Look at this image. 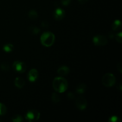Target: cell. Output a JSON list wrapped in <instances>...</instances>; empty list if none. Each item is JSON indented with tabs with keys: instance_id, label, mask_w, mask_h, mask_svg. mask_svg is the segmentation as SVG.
Instances as JSON below:
<instances>
[{
	"instance_id": "26",
	"label": "cell",
	"mask_w": 122,
	"mask_h": 122,
	"mask_svg": "<svg viewBox=\"0 0 122 122\" xmlns=\"http://www.w3.org/2000/svg\"><path fill=\"white\" fill-rule=\"evenodd\" d=\"M41 26L43 27H44V28H47V27H48L49 25L48 23V22H46V21H43L41 24Z\"/></svg>"
},
{
	"instance_id": "14",
	"label": "cell",
	"mask_w": 122,
	"mask_h": 122,
	"mask_svg": "<svg viewBox=\"0 0 122 122\" xmlns=\"http://www.w3.org/2000/svg\"><path fill=\"white\" fill-rule=\"evenodd\" d=\"M28 16L30 19L35 20H36V19H38V13H37V11H36L34 10H30L29 12Z\"/></svg>"
},
{
	"instance_id": "2",
	"label": "cell",
	"mask_w": 122,
	"mask_h": 122,
	"mask_svg": "<svg viewBox=\"0 0 122 122\" xmlns=\"http://www.w3.org/2000/svg\"><path fill=\"white\" fill-rule=\"evenodd\" d=\"M54 34L51 32H45L42 34L41 36V42L44 46L50 47L52 46L55 41Z\"/></svg>"
},
{
	"instance_id": "19",
	"label": "cell",
	"mask_w": 122,
	"mask_h": 122,
	"mask_svg": "<svg viewBox=\"0 0 122 122\" xmlns=\"http://www.w3.org/2000/svg\"><path fill=\"white\" fill-rule=\"evenodd\" d=\"M7 107L4 104L0 102V115L2 116L4 115L7 113Z\"/></svg>"
},
{
	"instance_id": "27",
	"label": "cell",
	"mask_w": 122,
	"mask_h": 122,
	"mask_svg": "<svg viewBox=\"0 0 122 122\" xmlns=\"http://www.w3.org/2000/svg\"><path fill=\"white\" fill-rule=\"evenodd\" d=\"M108 36H109V38H114V34L112 32H110L109 33H108Z\"/></svg>"
},
{
	"instance_id": "6",
	"label": "cell",
	"mask_w": 122,
	"mask_h": 122,
	"mask_svg": "<svg viewBox=\"0 0 122 122\" xmlns=\"http://www.w3.org/2000/svg\"><path fill=\"white\" fill-rule=\"evenodd\" d=\"M13 67L16 72L19 73H23L27 69L26 64L20 61H15L13 64Z\"/></svg>"
},
{
	"instance_id": "16",
	"label": "cell",
	"mask_w": 122,
	"mask_h": 122,
	"mask_svg": "<svg viewBox=\"0 0 122 122\" xmlns=\"http://www.w3.org/2000/svg\"><path fill=\"white\" fill-rule=\"evenodd\" d=\"M13 49H14V46L11 44H5L3 46V50L6 52H11V51H13Z\"/></svg>"
},
{
	"instance_id": "17",
	"label": "cell",
	"mask_w": 122,
	"mask_h": 122,
	"mask_svg": "<svg viewBox=\"0 0 122 122\" xmlns=\"http://www.w3.org/2000/svg\"><path fill=\"white\" fill-rule=\"evenodd\" d=\"M29 32L33 35H37L40 32V29L37 26H32L29 27Z\"/></svg>"
},
{
	"instance_id": "3",
	"label": "cell",
	"mask_w": 122,
	"mask_h": 122,
	"mask_svg": "<svg viewBox=\"0 0 122 122\" xmlns=\"http://www.w3.org/2000/svg\"><path fill=\"white\" fill-rule=\"evenodd\" d=\"M116 77L112 73H106L103 76L102 79V83L106 87L113 86L116 83Z\"/></svg>"
},
{
	"instance_id": "4",
	"label": "cell",
	"mask_w": 122,
	"mask_h": 122,
	"mask_svg": "<svg viewBox=\"0 0 122 122\" xmlns=\"http://www.w3.org/2000/svg\"><path fill=\"white\" fill-rule=\"evenodd\" d=\"M40 117V113L36 110H31L28 111L25 116V118L29 122L37 121Z\"/></svg>"
},
{
	"instance_id": "25",
	"label": "cell",
	"mask_w": 122,
	"mask_h": 122,
	"mask_svg": "<svg viewBox=\"0 0 122 122\" xmlns=\"http://www.w3.org/2000/svg\"><path fill=\"white\" fill-rule=\"evenodd\" d=\"M117 70L120 71V73H122V66L121 63H118L117 65Z\"/></svg>"
},
{
	"instance_id": "28",
	"label": "cell",
	"mask_w": 122,
	"mask_h": 122,
	"mask_svg": "<svg viewBox=\"0 0 122 122\" xmlns=\"http://www.w3.org/2000/svg\"><path fill=\"white\" fill-rule=\"evenodd\" d=\"M78 1L82 4H83L86 3L88 1V0H78Z\"/></svg>"
},
{
	"instance_id": "24",
	"label": "cell",
	"mask_w": 122,
	"mask_h": 122,
	"mask_svg": "<svg viewBox=\"0 0 122 122\" xmlns=\"http://www.w3.org/2000/svg\"><path fill=\"white\" fill-rule=\"evenodd\" d=\"M67 97L70 100H73L75 98V95L73 92H69L67 94Z\"/></svg>"
},
{
	"instance_id": "13",
	"label": "cell",
	"mask_w": 122,
	"mask_h": 122,
	"mask_svg": "<svg viewBox=\"0 0 122 122\" xmlns=\"http://www.w3.org/2000/svg\"><path fill=\"white\" fill-rule=\"evenodd\" d=\"M86 90V85L84 83H81V84L77 86V88H76V91L77 94H82L85 92Z\"/></svg>"
},
{
	"instance_id": "22",
	"label": "cell",
	"mask_w": 122,
	"mask_h": 122,
	"mask_svg": "<svg viewBox=\"0 0 122 122\" xmlns=\"http://www.w3.org/2000/svg\"><path fill=\"white\" fill-rule=\"evenodd\" d=\"M115 38H116V40L117 41V42L119 43H120V44H121L122 42V32H119V33H117V34L115 36Z\"/></svg>"
},
{
	"instance_id": "10",
	"label": "cell",
	"mask_w": 122,
	"mask_h": 122,
	"mask_svg": "<svg viewBox=\"0 0 122 122\" xmlns=\"http://www.w3.org/2000/svg\"><path fill=\"white\" fill-rule=\"evenodd\" d=\"M70 72V69L67 66H61L59 69L57 70V73L60 76H64L67 75Z\"/></svg>"
},
{
	"instance_id": "29",
	"label": "cell",
	"mask_w": 122,
	"mask_h": 122,
	"mask_svg": "<svg viewBox=\"0 0 122 122\" xmlns=\"http://www.w3.org/2000/svg\"><path fill=\"white\" fill-rule=\"evenodd\" d=\"M117 88H119V89H120V91H122V85L120 84V83H119V86H117Z\"/></svg>"
},
{
	"instance_id": "7",
	"label": "cell",
	"mask_w": 122,
	"mask_h": 122,
	"mask_svg": "<svg viewBox=\"0 0 122 122\" xmlns=\"http://www.w3.org/2000/svg\"><path fill=\"white\" fill-rule=\"evenodd\" d=\"M87 101L85 98L82 96H79L75 100V105L78 109L83 110L87 107Z\"/></svg>"
},
{
	"instance_id": "15",
	"label": "cell",
	"mask_w": 122,
	"mask_h": 122,
	"mask_svg": "<svg viewBox=\"0 0 122 122\" xmlns=\"http://www.w3.org/2000/svg\"><path fill=\"white\" fill-rule=\"evenodd\" d=\"M51 100L54 103H58L60 101V97L57 93L54 92L51 95Z\"/></svg>"
},
{
	"instance_id": "20",
	"label": "cell",
	"mask_w": 122,
	"mask_h": 122,
	"mask_svg": "<svg viewBox=\"0 0 122 122\" xmlns=\"http://www.w3.org/2000/svg\"><path fill=\"white\" fill-rule=\"evenodd\" d=\"M108 122H120L121 120H120V118L118 116H113L110 117L108 119Z\"/></svg>"
},
{
	"instance_id": "12",
	"label": "cell",
	"mask_w": 122,
	"mask_h": 122,
	"mask_svg": "<svg viewBox=\"0 0 122 122\" xmlns=\"http://www.w3.org/2000/svg\"><path fill=\"white\" fill-rule=\"evenodd\" d=\"M122 29V23L120 20H116L112 25V29L114 31L120 30Z\"/></svg>"
},
{
	"instance_id": "18",
	"label": "cell",
	"mask_w": 122,
	"mask_h": 122,
	"mask_svg": "<svg viewBox=\"0 0 122 122\" xmlns=\"http://www.w3.org/2000/svg\"><path fill=\"white\" fill-rule=\"evenodd\" d=\"M0 68L3 71H9L10 69V66L9 64L7 63H2L0 64Z\"/></svg>"
},
{
	"instance_id": "23",
	"label": "cell",
	"mask_w": 122,
	"mask_h": 122,
	"mask_svg": "<svg viewBox=\"0 0 122 122\" xmlns=\"http://www.w3.org/2000/svg\"><path fill=\"white\" fill-rule=\"evenodd\" d=\"M61 4L64 6H67L69 5L71 2V0H61Z\"/></svg>"
},
{
	"instance_id": "11",
	"label": "cell",
	"mask_w": 122,
	"mask_h": 122,
	"mask_svg": "<svg viewBox=\"0 0 122 122\" xmlns=\"http://www.w3.org/2000/svg\"><path fill=\"white\" fill-rule=\"evenodd\" d=\"M14 84H15V86L17 87L19 89H21V88H23V86H25V80H24L22 77H16V78L15 79V80H14Z\"/></svg>"
},
{
	"instance_id": "9",
	"label": "cell",
	"mask_w": 122,
	"mask_h": 122,
	"mask_svg": "<svg viewBox=\"0 0 122 122\" xmlns=\"http://www.w3.org/2000/svg\"><path fill=\"white\" fill-rule=\"evenodd\" d=\"M27 77L30 82H35L37 80L38 77V71H37L36 69H32L29 72Z\"/></svg>"
},
{
	"instance_id": "1",
	"label": "cell",
	"mask_w": 122,
	"mask_h": 122,
	"mask_svg": "<svg viewBox=\"0 0 122 122\" xmlns=\"http://www.w3.org/2000/svg\"><path fill=\"white\" fill-rule=\"evenodd\" d=\"M52 86L57 92L63 93L68 88V82L63 77H56L52 82Z\"/></svg>"
},
{
	"instance_id": "21",
	"label": "cell",
	"mask_w": 122,
	"mask_h": 122,
	"mask_svg": "<svg viewBox=\"0 0 122 122\" xmlns=\"http://www.w3.org/2000/svg\"><path fill=\"white\" fill-rule=\"evenodd\" d=\"M12 120L13 122H21L23 120L22 117L20 115H15L12 118Z\"/></svg>"
},
{
	"instance_id": "8",
	"label": "cell",
	"mask_w": 122,
	"mask_h": 122,
	"mask_svg": "<svg viewBox=\"0 0 122 122\" xmlns=\"http://www.w3.org/2000/svg\"><path fill=\"white\" fill-rule=\"evenodd\" d=\"M66 15L65 11L61 8H57L55 10L54 12V17L57 21H60L63 20Z\"/></svg>"
},
{
	"instance_id": "5",
	"label": "cell",
	"mask_w": 122,
	"mask_h": 122,
	"mask_svg": "<svg viewBox=\"0 0 122 122\" xmlns=\"http://www.w3.org/2000/svg\"><path fill=\"white\" fill-rule=\"evenodd\" d=\"M93 42L96 46H105L107 45L108 41L105 36L102 35H97L93 38Z\"/></svg>"
}]
</instances>
